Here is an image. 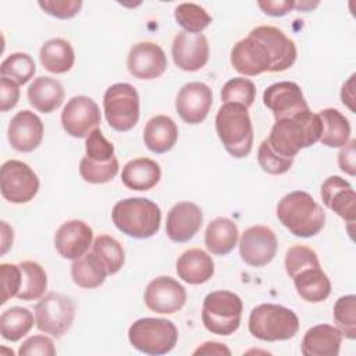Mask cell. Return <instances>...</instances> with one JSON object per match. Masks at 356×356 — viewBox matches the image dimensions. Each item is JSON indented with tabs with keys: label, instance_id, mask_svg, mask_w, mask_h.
<instances>
[{
	"label": "cell",
	"instance_id": "obj_1",
	"mask_svg": "<svg viewBox=\"0 0 356 356\" xmlns=\"http://www.w3.org/2000/svg\"><path fill=\"white\" fill-rule=\"evenodd\" d=\"M323 131L318 114L310 108L292 117L275 120L268 138L266 139L270 149L284 159H295L305 147L313 146L320 140Z\"/></svg>",
	"mask_w": 356,
	"mask_h": 356
},
{
	"label": "cell",
	"instance_id": "obj_2",
	"mask_svg": "<svg viewBox=\"0 0 356 356\" xmlns=\"http://www.w3.org/2000/svg\"><path fill=\"white\" fill-rule=\"evenodd\" d=\"M277 217L291 234L300 238L317 235L325 224V213L305 191L285 195L277 204Z\"/></svg>",
	"mask_w": 356,
	"mask_h": 356
},
{
	"label": "cell",
	"instance_id": "obj_3",
	"mask_svg": "<svg viewBox=\"0 0 356 356\" xmlns=\"http://www.w3.org/2000/svg\"><path fill=\"white\" fill-rule=\"evenodd\" d=\"M111 218L122 234L136 239H147L160 229L161 210L150 199L128 197L114 204Z\"/></svg>",
	"mask_w": 356,
	"mask_h": 356
},
{
	"label": "cell",
	"instance_id": "obj_4",
	"mask_svg": "<svg viewBox=\"0 0 356 356\" xmlns=\"http://www.w3.org/2000/svg\"><path fill=\"white\" fill-rule=\"evenodd\" d=\"M216 131L224 149L235 159L246 157L253 146L249 111L238 103H224L216 114Z\"/></svg>",
	"mask_w": 356,
	"mask_h": 356
},
{
	"label": "cell",
	"instance_id": "obj_5",
	"mask_svg": "<svg viewBox=\"0 0 356 356\" xmlns=\"http://www.w3.org/2000/svg\"><path fill=\"white\" fill-rule=\"evenodd\" d=\"M248 327L249 332L260 341H286L298 334L299 318L285 306L263 303L250 312Z\"/></svg>",
	"mask_w": 356,
	"mask_h": 356
},
{
	"label": "cell",
	"instance_id": "obj_6",
	"mask_svg": "<svg viewBox=\"0 0 356 356\" xmlns=\"http://www.w3.org/2000/svg\"><path fill=\"white\" fill-rule=\"evenodd\" d=\"M243 303L239 295L231 291H214L206 295L202 306V321L207 331L228 337L239 325Z\"/></svg>",
	"mask_w": 356,
	"mask_h": 356
},
{
	"label": "cell",
	"instance_id": "obj_7",
	"mask_svg": "<svg viewBox=\"0 0 356 356\" xmlns=\"http://www.w3.org/2000/svg\"><path fill=\"white\" fill-rule=\"evenodd\" d=\"M131 345L146 355H165L178 342V330L167 318L143 317L134 321L128 330Z\"/></svg>",
	"mask_w": 356,
	"mask_h": 356
},
{
	"label": "cell",
	"instance_id": "obj_8",
	"mask_svg": "<svg viewBox=\"0 0 356 356\" xmlns=\"http://www.w3.org/2000/svg\"><path fill=\"white\" fill-rule=\"evenodd\" d=\"M103 108L108 125L118 131L132 129L139 120L138 90L127 82H118L107 88L103 96Z\"/></svg>",
	"mask_w": 356,
	"mask_h": 356
},
{
	"label": "cell",
	"instance_id": "obj_9",
	"mask_svg": "<svg viewBox=\"0 0 356 356\" xmlns=\"http://www.w3.org/2000/svg\"><path fill=\"white\" fill-rule=\"evenodd\" d=\"M74 302L57 292H49L35 305V323L39 331L61 338L72 325Z\"/></svg>",
	"mask_w": 356,
	"mask_h": 356
},
{
	"label": "cell",
	"instance_id": "obj_10",
	"mask_svg": "<svg viewBox=\"0 0 356 356\" xmlns=\"http://www.w3.org/2000/svg\"><path fill=\"white\" fill-rule=\"evenodd\" d=\"M39 178L36 172L24 161L7 160L1 165L0 191L1 196L15 204L28 203L39 191Z\"/></svg>",
	"mask_w": 356,
	"mask_h": 356
},
{
	"label": "cell",
	"instance_id": "obj_11",
	"mask_svg": "<svg viewBox=\"0 0 356 356\" xmlns=\"http://www.w3.org/2000/svg\"><path fill=\"white\" fill-rule=\"evenodd\" d=\"M100 121V108L97 103L88 96L71 97L61 113V125L72 138H86L99 127Z\"/></svg>",
	"mask_w": 356,
	"mask_h": 356
},
{
	"label": "cell",
	"instance_id": "obj_12",
	"mask_svg": "<svg viewBox=\"0 0 356 356\" xmlns=\"http://www.w3.org/2000/svg\"><path fill=\"white\" fill-rule=\"evenodd\" d=\"M278 241L273 229L264 225L246 228L239 239V254L252 267L268 264L277 254Z\"/></svg>",
	"mask_w": 356,
	"mask_h": 356
},
{
	"label": "cell",
	"instance_id": "obj_13",
	"mask_svg": "<svg viewBox=\"0 0 356 356\" xmlns=\"http://www.w3.org/2000/svg\"><path fill=\"white\" fill-rule=\"evenodd\" d=\"M231 64L239 74L256 76L267 71L271 72L273 58L261 40L248 35L234 44L231 50Z\"/></svg>",
	"mask_w": 356,
	"mask_h": 356
},
{
	"label": "cell",
	"instance_id": "obj_14",
	"mask_svg": "<svg viewBox=\"0 0 356 356\" xmlns=\"http://www.w3.org/2000/svg\"><path fill=\"white\" fill-rule=\"evenodd\" d=\"M143 300L152 312L172 314L184 307L186 302V291L177 280L161 275L147 284Z\"/></svg>",
	"mask_w": 356,
	"mask_h": 356
},
{
	"label": "cell",
	"instance_id": "obj_15",
	"mask_svg": "<svg viewBox=\"0 0 356 356\" xmlns=\"http://www.w3.org/2000/svg\"><path fill=\"white\" fill-rule=\"evenodd\" d=\"M171 54L175 65L179 70L188 72L199 71L209 61V40L203 33H189L181 31L172 40Z\"/></svg>",
	"mask_w": 356,
	"mask_h": 356
},
{
	"label": "cell",
	"instance_id": "obj_16",
	"mask_svg": "<svg viewBox=\"0 0 356 356\" xmlns=\"http://www.w3.org/2000/svg\"><path fill=\"white\" fill-rule=\"evenodd\" d=\"M264 106L273 113L275 120L292 117L309 110L300 86L291 81H281L270 85L263 93Z\"/></svg>",
	"mask_w": 356,
	"mask_h": 356
},
{
	"label": "cell",
	"instance_id": "obj_17",
	"mask_svg": "<svg viewBox=\"0 0 356 356\" xmlns=\"http://www.w3.org/2000/svg\"><path fill=\"white\" fill-rule=\"evenodd\" d=\"M213 104V92L203 82L185 83L175 99V108L186 124H200L209 115Z\"/></svg>",
	"mask_w": 356,
	"mask_h": 356
},
{
	"label": "cell",
	"instance_id": "obj_18",
	"mask_svg": "<svg viewBox=\"0 0 356 356\" xmlns=\"http://www.w3.org/2000/svg\"><path fill=\"white\" fill-rule=\"evenodd\" d=\"M127 67L138 79H156L167 70V56L154 42H139L129 50Z\"/></svg>",
	"mask_w": 356,
	"mask_h": 356
},
{
	"label": "cell",
	"instance_id": "obj_19",
	"mask_svg": "<svg viewBox=\"0 0 356 356\" xmlns=\"http://www.w3.org/2000/svg\"><path fill=\"white\" fill-rule=\"evenodd\" d=\"M93 241V229L82 220H68L63 222L54 235V246L58 254L68 260L83 256Z\"/></svg>",
	"mask_w": 356,
	"mask_h": 356
},
{
	"label": "cell",
	"instance_id": "obj_20",
	"mask_svg": "<svg viewBox=\"0 0 356 356\" xmlns=\"http://www.w3.org/2000/svg\"><path fill=\"white\" fill-rule=\"evenodd\" d=\"M43 122L31 110L18 111L10 121L7 138L13 149L22 153L33 152L43 139Z\"/></svg>",
	"mask_w": 356,
	"mask_h": 356
},
{
	"label": "cell",
	"instance_id": "obj_21",
	"mask_svg": "<svg viewBox=\"0 0 356 356\" xmlns=\"http://www.w3.org/2000/svg\"><path fill=\"white\" fill-rule=\"evenodd\" d=\"M202 224V209L192 202H179L167 214L165 234L172 242L185 243L199 232Z\"/></svg>",
	"mask_w": 356,
	"mask_h": 356
},
{
	"label": "cell",
	"instance_id": "obj_22",
	"mask_svg": "<svg viewBox=\"0 0 356 356\" xmlns=\"http://www.w3.org/2000/svg\"><path fill=\"white\" fill-rule=\"evenodd\" d=\"M249 35L257 38L267 46L273 58L271 72H282L296 61V44L281 29L271 25H260L253 28Z\"/></svg>",
	"mask_w": 356,
	"mask_h": 356
},
{
	"label": "cell",
	"instance_id": "obj_23",
	"mask_svg": "<svg viewBox=\"0 0 356 356\" xmlns=\"http://www.w3.org/2000/svg\"><path fill=\"white\" fill-rule=\"evenodd\" d=\"M320 195L323 203L334 213H337L341 218H343L348 222L355 221L356 193L346 179L341 178L339 175L328 177L321 185Z\"/></svg>",
	"mask_w": 356,
	"mask_h": 356
},
{
	"label": "cell",
	"instance_id": "obj_24",
	"mask_svg": "<svg viewBox=\"0 0 356 356\" xmlns=\"http://www.w3.org/2000/svg\"><path fill=\"white\" fill-rule=\"evenodd\" d=\"M342 338L343 335L337 327L317 324L306 331L300 352L305 356H338Z\"/></svg>",
	"mask_w": 356,
	"mask_h": 356
},
{
	"label": "cell",
	"instance_id": "obj_25",
	"mask_svg": "<svg viewBox=\"0 0 356 356\" xmlns=\"http://www.w3.org/2000/svg\"><path fill=\"white\" fill-rule=\"evenodd\" d=\"M177 274L186 284H204L214 274V261L203 249H188L177 260Z\"/></svg>",
	"mask_w": 356,
	"mask_h": 356
},
{
	"label": "cell",
	"instance_id": "obj_26",
	"mask_svg": "<svg viewBox=\"0 0 356 356\" xmlns=\"http://www.w3.org/2000/svg\"><path fill=\"white\" fill-rule=\"evenodd\" d=\"M26 95L35 110L49 114L61 106L65 92L60 81L50 76H39L31 82Z\"/></svg>",
	"mask_w": 356,
	"mask_h": 356
},
{
	"label": "cell",
	"instance_id": "obj_27",
	"mask_svg": "<svg viewBox=\"0 0 356 356\" xmlns=\"http://www.w3.org/2000/svg\"><path fill=\"white\" fill-rule=\"evenodd\" d=\"M177 140L178 128L171 117L160 114L146 122L143 129V142L150 152L156 154L167 153L174 147Z\"/></svg>",
	"mask_w": 356,
	"mask_h": 356
},
{
	"label": "cell",
	"instance_id": "obj_28",
	"mask_svg": "<svg viewBox=\"0 0 356 356\" xmlns=\"http://www.w3.org/2000/svg\"><path fill=\"white\" fill-rule=\"evenodd\" d=\"M161 168L159 163L147 157H138L128 161L121 172L122 184L132 191H149L159 184Z\"/></svg>",
	"mask_w": 356,
	"mask_h": 356
},
{
	"label": "cell",
	"instance_id": "obj_29",
	"mask_svg": "<svg viewBox=\"0 0 356 356\" xmlns=\"http://www.w3.org/2000/svg\"><path fill=\"white\" fill-rule=\"evenodd\" d=\"M239 231L236 224L227 217H217L209 222L204 232V245L211 254L225 256L238 243Z\"/></svg>",
	"mask_w": 356,
	"mask_h": 356
},
{
	"label": "cell",
	"instance_id": "obj_30",
	"mask_svg": "<svg viewBox=\"0 0 356 356\" xmlns=\"http://www.w3.org/2000/svg\"><path fill=\"white\" fill-rule=\"evenodd\" d=\"M292 280L298 295L309 303H320L331 293V281L321 266L302 270Z\"/></svg>",
	"mask_w": 356,
	"mask_h": 356
},
{
	"label": "cell",
	"instance_id": "obj_31",
	"mask_svg": "<svg viewBox=\"0 0 356 356\" xmlns=\"http://www.w3.org/2000/svg\"><path fill=\"white\" fill-rule=\"evenodd\" d=\"M40 63L49 72L64 74L70 71L75 63V53L71 43L61 38L44 42L40 47Z\"/></svg>",
	"mask_w": 356,
	"mask_h": 356
},
{
	"label": "cell",
	"instance_id": "obj_32",
	"mask_svg": "<svg viewBox=\"0 0 356 356\" xmlns=\"http://www.w3.org/2000/svg\"><path fill=\"white\" fill-rule=\"evenodd\" d=\"M323 131L320 142L328 147H342L350 139L349 120L337 108H324L318 113Z\"/></svg>",
	"mask_w": 356,
	"mask_h": 356
},
{
	"label": "cell",
	"instance_id": "obj_33",
	"mask_svg": "<svg viewBox=\"0 0 356 356\" xmlns=\"http://www.w3.org/2000/svg\"><path fill=\"white\" fill-rule=\"evenodd\" d=\"M108 275L103 261L93 253H85L71 264L72 281L85 289L100 286Z\"/></svg>",
	"mask_w": 356,
	"mask_h": 356
},
{
	"label": "cell",
	"instance_id": "obj_34",
	"mask_svg": "<svg viewBox=\"0 0 356 356\" xmlns=\"http://www.w3.org/2000/svg\"><path fill=\"white\" fill-rule=\"evenodd\" d=\"M18 266L21 268V288L17 298L21 300L40 299L47 288L44 268L32 260H24Z\"/></svg>",
	"mask_w": 356,
	"mask_h": 356
},
{
	"label": "cell",
	"instance_id": "obj_35",
	"mask_svg": "<svg viewBox=\"0 0 356 356\" xmlns=\"http://www.w3.org/2000/svg\"><path fill=\"white\" fill-rule=\"evenodd\" d=\"M33 327V314L29 309L13 306L0 316V334L6 341L17 342Z\"/></svg>",
	"mask_w": 356,
	"mask_h": 356
},
{
	"label": "cell",
	"instance_id": "obj_36",
	"mask_svg": "<svg viewBox=\"0 0 356 356\" xmlns=\"http://www.w3.org/2000/svg\"><path fill=\"white\" fill-rule=\"evenodd\" d=\"M92 252L103 261L108 275L117 274L125 261V252L121 243L110 235H99L92 243Z\"/></svg>",
	"mask_w": 356,
	"mask_h": 356
},
{
	"label": "cell",
	"instance_id": "obj_37",
	"mask_svg": "<svg viewBox=\"0 0 356 356\" xmlns=\"http://www.w3.org/2000/svg\"><path fill=\"white\" fill-rule=\"evenodd\" d=\"M174 17L177 24L189 33H202L211 24L210 14L195 3L178 4L174 10Z\"/></svg>",
	"mask_w": 356,
	"mask_h": 356
},
{
	"label": "cell",
	"instance_id": "obj_38",
	"mask_svg": "<svg viewBox=\"0 0 356 356\" xmlns=\"http://www.w3.org/2000/svg\"><path fill=\"white\" fill-rule=\"evenodd\" d=\"M35 72H36L35 61L28 53H21V51L13 53L7 56L0 65L1 76H6L14 81L18 85H24L28 81H31Z\"/></svg>",
	"mask_w": 356,
	"mask_h": 356
},
{
	"label": "cell",
	"instance_id": "obj_39",
	"mask_svg": "<svg viewBox=\"0 0 356 356\" xmlns=\"http://www.w3.org/2000/svg\"><path fill=\"white\" fill-rule=\"evenodd\" d=\"M334 320L337 328L348 339L356 338V296H341L334 305Z\"/></svg>",
	"mask_w": 356,
	"mask_h": 356
},
{
	"label": "cell",
	"instance_id": "obj_40",
	"mask_svg": "<svg viewBox=\"0 0 356 356\" xmlns=\"http://www.w3.org/2000/svg\"><path fill=\"white\" fill-rule=\"evenodd\" d=\"M222 103H238L249 108L256 100V86L248 78H232L221 89Z\"/></svg>",
	"mask_w": 356,
	"mask_h": 356
},
{
	"label": "cell",
	"instance_id": "obj_41",
	"mask_svg": "<svg viewBox=\"0 0 356 356\" xmlns=\"http://www.w3.org/2000/svg\"><path fill=\"white\" fill-rule=\"evenodd\" d=\"M118 160L114 157L107 163H96L88 157H82L79 161V174L85 182L89 184H106L113 181L118 174Z\"/></svg>",
	"mask_w": 356,
	"mask_h": 356
},
{
	"label": "cell",
	"instance_id": "obj_42",
	"mask_svg": "<svg viewBox=\"0 0 356 356\" xmlns=\"http://www.w3.org/2000/svg\"><path fill=\"white\" fill-rule=\"evenodd\" d=\"M284 264L286 274L293 278L302 270L309 267H318L320 260L312 248L305 245H293L286 250Z\"/></svg>",
	"mask_w": 356,
	"mask_h": 356
},
{
	"label": "cell",
	"instance_id": "obj_43",
	"mask_svg": "<svg viewBox=\"0 0 356 356\" xmlns=\"http://www.w3.org/2000/svg\"><path fill=\"white\" fill-rule=\"evenodd\" d=\"M85 149H86L85 157L96 163H107L115 157L113 143L104 138V135L99 128L93 129L86 136Z\"/></svg>",
	"mask_w": 356,
	"mask_h": 356
},
{
	"label": "cell",
	"instance_id": "obj_44",
	"mask_svg": "<svg viewBox=\"0 0 356 356\" xmlns=\"http://www.w3.org/2000/svg\"><path fill=\"white\" fill-rule=\"evenodd\" d=\"M257 161H259V165L261 167V170L271 175L285 174L293 164V159H284V157L278 156L277 153H274L270 149L266 139L259 146Z\"/></svg>",
	"mask_w": 356,
	"mask_h": 356
},
{
	"label": "cell",
	"instance_id": "obj_45",
	"mask_svg": "<svg viewBox=\"0 0 356 356\" xmlns=\"http://www.w3.org/2000/svg\"><path fill=\"white\" fill-rule=\"evenodd\" d=\"M1 275V305L18 295L21 288V268L18 264H0Z\"/></svg>",
	"mask_w": 356,
	"mask_h": 356
},
{
	"label": "cell",
	"instance_id": "obj_46",
	"mask_svg": "<svg viewBox=\"0 0 356 356\" xmlns=\"http://www.w3.org/2000/svg\"><path fill=\"white\" fill-rule=\"evenodd\" d=\"M38 4L46 14L60 19L75 17L82 7L81 0H46L39 1Z\"/></svg>",
	"mask_w": 356,
	"mask_h": 356
},
{
	"label": "cell",
	"instance_id": "obj_47",
	"mask_svg": "<svg viewBox=\"0 0 356 356\" xmlns=\"http://www.w3.org/2000/svg\"><path fill=\"white\" fill-rule=\"evenodd\" d=\"M18 355L31 356V355H42V356H54L56 348L53 341L46 335H32L25 339L18 349Z\"/></svg>",
	"mask_w": 356,
	"mask_h": 356
},
{
	"label": "cell",
	"instance_id": "obj_48",
	"mask_svg": "<svg viewBox=\"0 0 356 356\" xmlns=\"http://www.w3.org/2000/svg\"><path fill=\"white\" fill-rule=\"evenodd\" d=\"M19 100V88L14 81L1 76L0 79V110L3 113L14 108Z\"/></svg>",
	"mask_w": 356,
	"mask_h": 356
},
{
	"label": "cell",
	"instance_id": "obj_49",
	"mask_svg": "<svg viewBox=\"0 0 356 356\" xmlns=\"http://www.w3.org/2000/svg\"><path fill=\"white\" fill-rule=\"evenodd\" d=\"M355 145H356V140L355 139H349V142L342 146L341 152L338 153V165L339 168L350 175V177H355L356 175V163H355V159H356V152H355Z\"/></svg>",
	"mask_w": 356,
	"mask_h": 356
},
{
	"label": "cell",
	"instance_id": "obj_50",
	"mask_svg": "<svg viewBox=\"0 0 356 356\" xmlns=\"http://www.w3.org/2000/svg\"><path fill=\"white\" fill-rule=\"evenodd\" d=\"M259 7L264 14L271 17H282L295 8V1L292 0H266L259 1Z\"/></svg>",
	"mask_w": 356,
	"mask_h": 356
},
{
	"label": "cell",
	"instance_id": "obj_51",
	"mask_svg": "<svg viewBox=\"0 0 356 356\" xmlns=\"http://www.w3.org/2000/svg\"><path fill=\"white\" fill-rule=\"evenodd\" d=\"M193 355H195V356H197V355H217V356L227 355V356H229V355H231V350H229L224 343L209 341V342L202 343V345L193 352Z\"/></svg>",
	"mask_w": 356,
	"mask_h": 356
},
{
	"label": "cell",
	"instance_id": "obj_52",
	"mask_svg": "<svg viewBox=\"0 0 356 356\" xmlns=\"http://www.w3.org/2000/svg\"><path fill=\"white\" fill-rule=\"evenodd\" d=\"M353 81H355V74L350 75V78L342 85V89H341V99H342V103L349 107V110L352 113H355V106H353V102H355V95H353Z\"/></svg>",
	"mask_w": 356,
	"mask_h": 356
},
{
	"label": "cell",
	"instance_id": "obj_53",
	"mask_svg": "<svg viewBox=\"0 0 356 356\" xmlns=\"http://www.w3.org/2000/svg\"><path fill=\"white\" fill-rule=\"evenodd\" d=\"M13 228L6 221H1V254H6L13 246Z\"/></svg>",
	"mask_w": 356,
	"mask_h": 356
}]
</instances>
